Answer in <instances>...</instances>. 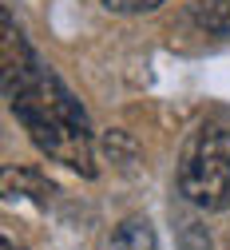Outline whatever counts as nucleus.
<instances>
[{"label":"nucleus","mask_w":230,"mask_h":250,"mask_svg":"<svg viewBox=\"0 0 230 250\" xmlns=\"http://www.w3.org/2000/svg\"><path fill=\"white\" fill-rule=\"evenodd\" d=\"M104 250H159V238L147 218H123L104 242Z\"/></svg>","instance_id":"obj_3"},{"label":"nucleus","mask_w":230,"mask_h":250,"mask_svg":"<svg viewBox=\"0 0 230 250\" xmlns=\"http://www.w3.org/2000/svg\"><path fill=\"white\" fill-rule=\"evenodd\" d=\"M163 0H104V8L119 12V16H139V12H155Z\"/></svg>","instance_id":"obj_4"},{"label":"nucleus","mask_w":230,"mask_h":250,"mask_svg":"<svg viewBox=\"0 0 230 250\" xmlns=\"http://www.w3.org/2000/svg\"><path fill=\"white\" fill-rule=\"evenodd\" d=\"M4 250H12V246H8V242H4Z\"/></svg>","instance_id":"obj_6"},{"label":"nucleus","mask_w":230,"mask_h":250,"mask_svg":"<svg viewBox=\"0 0 230 250\" xmlns=\"http://www.w3.org/2000/svg\"><path fill=\"white\" fill-rule=\"evenodd\" d=\"M210 16L218 28H230V0H210Z\"/></svg>","instance_id":"obj_5"},{"label":"nucleus","mask_w":230,"mask_h":250,"mask_svg":"<svg viewBox=\"0 0 230 250\" xmlns=\"http://www.w3.org/2000/svg\"><path fill=\"white\" fill-rule=\"evenodd\" d=\"M179 191L199 210H222L230 203V127L203 123L183 147Z\"/></svg>","instance_id":"obj_2"},{"label":"nucleus","mask_w":230,"mask_h":250,"mask_svg":"<svg viewBox=\"0 0 230 250\" xmlns=\"http://www.w3.org/2000/svg\"><path fill=\"white\" fill-rule=\"evenodd\" d=\"M4 96H8L12 115L24 123V131L32 135V143L48 159L72 167L87 179L95 175L91 127H87V115H84L80 100L20 40L8 12H4Z\"/></svg>","instance_id":"obj_1"}]
</instances>
